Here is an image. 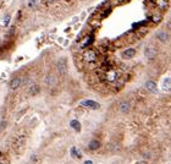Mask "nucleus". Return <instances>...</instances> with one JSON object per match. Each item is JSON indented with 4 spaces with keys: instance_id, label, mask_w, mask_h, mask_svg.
<instances>
[{
    "instance_id": "f8f14e48",
    "label": "nucleus",
    "mask_w": 171,
    "mask_h": 164,
    "mask_svg": "<svg viewBox=\"0 0 171 164\" xmlns=\"http://www.w3.org/2000/svg\"><path fill=\"white\" fill-rule=\"evenodd\" d=\"M163 89L165 92H171V77L165 79L163 82Z\"/></svg>"
},
{
    "instance_id": "5701e85b",
    "label": "nucleus",
    "mask_w": 171,
    "mask_h": 164,
    "mask_svg": "<svg viewBox=\"0 0 171 164\" xmlns=\"http://www.w3.org/2000/svg\"><path fill=\"white\" fill-rule=\"evenodd\" d=\"M36 4V0H31V1H28V6H33Z\"/></svg>"
},
{
    "instance_id": "7ed1b4c3",
    "label": "nucleus",
    "mask_w": 171,
    "mask_h": 164,
    "mask_svg": "<svg viewBox=\"0 0 171 164\" xmlns=\"http://www.w3.org/2000/svg\"><path fill=\"white\" fill-rule=\"evenodd\" d=\"M58 71L60 75H66L67 72V61L65 58H60L58 61Z\"/></svg>"
},
{
    "instance_id": "a211bd4d",
    "label": "nucleus",
    "mask_w": 171,
    "mask_h": 164,
    "mask_svg": "<svg viewBox=\"0 0 171 164\" xmlns=\"http://www.w3.org/2000/svg\"><path fill=\"white\" fill-rule=\"evenodd\" d=\"M161 20H163V17H161V15H159V13H154V15L152 16V22H153V24H159V22H161Z\"/></svg>"
},
{
    "instance_id": "4be33fe9",
    "label": "nucleus",
    "mask_w": 171,
    "mask_h": 164,
    "mask_svg": "<svg viewBox=\"0 0 171 164\" xmlns=\"http://www.w3.org/2000/svg\"><path fill=\"white\" fill-rule=\"evenodd\" d=\"M110 12H111V9L109 7L108 10H105V11H104V13H103V15H101V17H103V19H104V17H106V16H108V15H109Z\"/></svg>"
},
{
    "instance_id": "aec40b11",
    "label": "nucleus",
    "mask_w": 171,
    "mask_h": 164,
    "mask_svg": "<svg viewBox=\"0 0 171 164\" xmlns=\"http://www.w3.org/2000/svg\"><path fill=\"white\" fill-rule=\"evenodd\" d=\"M6 125H7V122L5 121V120H3L1 122H0V131H3L4 129L6 127Z\"/></svg>"
},
{
    "instance_id": "1a4fd4ad",
    "label": "nucleus",
    "mask_w": 171,
    "mask_h": 164,
    "mask_svg": "<svg viewBox=\"0 0 171 164\" xmlns=\"http://www.w3.org/2000/svg\"><path fill=\"white\" fill-rule=\"evenodd\" d=\"M136 55V50L133 48H128L122 53V58L123 59H132L133 56Z\"/></svg>"
},
{
    "instance_id": "393cba45",
    "label": "nucleus",
    "mask_w": 171,
    "mask_h": 164,
    "mask_svg": "<svg viewBox=\"0 0 171 164\" xmlns=\"http://www.w3.org/2000/svg\"><path fill=\"white\" fill-rule=\"evenodd\" d=\"M0 164H5V163H3V162H0Z\"/></svg>"
},
{
    "instance_id": "dca6fc26",
    "label": "nucleus",
    "mask_w": 171,
    "mask_h": 164,
    "mask_svg": "<svg viewBox=\"0 0 171 164\" xmlns=\"http://www.w3.org/2000/svg\"><path fill=\"white\" fill-rule=\"evenodd\" d=\"M99 147H100V143H99V141H97V140L91 141V143L88 145V148L91 151H95V149H98Z\"/></svg>"
},
{
    "instance_id": "f03ea898",
    "label": "nucleus",
    "mask_w": 171,
    "mask_h": 164,
    "mask_svg": "<svg viewBox=\"0 0 171 164\" xmlns=\"http://www.w3.org/2000/svg\"><path fill=\"white\" fill-rule=\"evenodd\" d=\"M119 79V74L117 71H115L114 69H110L105 72V81L106 82H110V83H113Z\"/></svg>"
},
{
    "instance_id": "ddd939ff",
    "label": "nucleus",
    "mask_w": 171,
    "mask_h": 164,
    "mask_svg": "<svg viewBox=\"0 0 171 164\" xmlns=\"http://www.w3.org/2000/svg\"><path fill=\"white\" fill-rule=\"evenodd\" d=\"M92 42H93V37H92V36H87L81 42L80 45H81V48H86V47H88L89 44H92Z\"/></svg>"
},
{
    "instance_id": "0eeeda50",
    "label": "nucleus",
    "mask_w": 171,
    "mask_h": 164,
    "mask_svg": "<svg viewBox=\"0 0 171 164\" xmlns=\"http://www.w3.org/2000/svg\"><path fill=\"white\" fill-rule=\"evenodd\" d=\"M154 4L160 10H168V7H169L168 0H154Z\"/></svg>"
},
{
    "instance_id": "6e6552de",
    "label": "nucleus",
    "mask_w": 171,
    "mask_h": 164,
    "mask_svg": "<svg viewBox=\"0 0 171 164\" xmlns=\"http://www.w3.org/2000/svg\"><path fill=\"white\" fill-rule=\"evenodd\" d=\"M144 55H146L148 59H154L155 55H156V49H155L154 47H148V48H146Z\"/></svg>"
},
{
    "instance_id": "b1692460",
    "label": "nucleus",
    "mask_w": 171,
    "mask_h": 164,
    "mask_svg": "<svg viewBox=\"0 0 171 164\" xmlns=\"http://www.w3.org/2000/svg\"><path fill=\"white\" fill-rule=\"evenodd\" d=\"M84 164H93V162H92V161H86Z\"/></svg>"
},
{
    "instance_id": "a878e982",
    "label": "nucleus",
    "mask_w": 171,
    "mask_h": 164,
    "mask_svg": "<svg viewBox=\"0 0 171 164\" xmlns=\"http://www.w3.org/2000/svg\"><path fill=\"white\" fill-rule=\"evenodd\" d=\"M53 1H55V0H53Z\"/></svg>"
},
{
    "instance_id": "39448f33",
    "label": "nucleus",
    "mask_w": 171,
    "mask_h": 164,
    "mask_svg": "<svg viewBox=\"0 0 171 164\" xmlns=\"http://www.w3.org/2000/svg\"><path fill=\"white\" fill-rule=\"evenodd\" d=\"M22 85V80L20 79V77H13V79L10 81V83H9V87H10V89L15 91L20 86Z\"/></svg>"
},
{
    "instance_id": "9d476101",
    "label": "nucleus",
    "mask_w": 171,
    "mask_h": 164,
    "mask_svg": "<svg viewBox=\"0 0 171 164\" xmlns=\"http://www.w3.org/2000/svg\"><path fill=\"white\" fill-rule=\"evenodd\" d=\"M156 38H158V40H160V42L165 43L166 40L169 39V34L166 33L165 31H159L158 33H156Z\"/></svg>"
},
{
    "instance_id": "20e7f679",
    "label": "nucleus",
    "mask_w": 171,
    "mask_h": 164,
    "mask_svg": "<svg viewBox=\"0 0 171 164\" xmlns=\"http://www.w3.org/2000/svg\"><path fill=\"white\" fill-rule=\"evenodd\" d=\"M80 104H81L82 107L93 109V110H97V109L100 108V104H99V103H97V102H94V101H91V99H86V101H82Z\"/></svg>"
},
{
    "instance_id": "423d86ee",
    "label": "nucleus",
    "mask_w": 171,
    "mask_h": 164,
    "mask_svg": "<svg viewBox=\"0 0 171 164\" xmlns=\"http://www.w3.org/2000/svg\"><path fill=\"white\" fill-rule=\"evenodd\" d=\"M130 103H128L127 101H122L121 103L119 104V110L120 113H122V114H127L128 112H130Z\"/></svg>"
},
{
    "instance_id": "2eb2a0df",
    "label": "nucleus",
    "mask_w": 171,
    "mask_h": 164,
    "mask_svg": "<svg viewBox=\"0 0 171 164\" xmlns=\"http://www.w3.org/2000/svg\"><path fill=\"white\" fill-rule=\"evenodd\" d=\"M45 83L49 85V86H54L55 83H56V77H55L54 75H48L47 79H45Z\"/></svg>"
},
{
    "instance_id": "412c9836",
    "label": "nucleus",
    "mask_w": 171,
    "mask_h": 164,
    "mask_svg": "<svg viewBox=\"0 0 171 164\" xmlns=\"http://www.w3.org/2000/svg\"><path fill=\"white\" fill-rule=\"evenodd\" d=\"M9 21H10V16L6 15L5 17H4V25L7 26V25H9Z\"/></svg>"
},
{
    "instance_id": "f257e3e1",
    "label": "nucleus",
    "mask_w": 171,
    "mask_h": 164,
    "mask_svg": "<svg viewBox=\"0 0 171 164\" xmlns=\"http://www.w3.org/2000/svg\"><path fill=\"white\" fill-rule=\"evenodd\" d=\"M97 58H98L97 52L93 50V49H87V50H84V53H83V60L86 63H94L97 60Z\"/></svg>"
},
{
    "instance_id": "6ab92c4d",
    "label": "nucleus",
    "mask_w": 171,
    "mask_h": 164,
    "mask_svg": "<svg viewBox=\"0 0 171 164\" xmlns=\"http://www.w3.org/2000/svg\"><path fill=\"white\" fill-rule=\"evenodd\" d=\"M71 152H72V157H75V158H80L81 157V154H80V151H77V149L73 147L71 149Z\"/></svg>"
},
{
    "instance_id": "9b49d317",
    "label": "nucleus",
    "mask_w": 171,
    "mask_h": 164,
    "mask_svg": "<svg viewBox=\"0 0 171 164\" xmlns=\"http://www.w3.org/2000/svg\"><path fill=\"white\" fill-rule=\"evenodd\" d=\"M146 88L149 91V92L154 93V92H156V83L154 81H147L146 82Z\"/></svg>"
},
{
    "instance_id": "4468645a",
    "label": "nucleus",
    "mask_w": 171,
    "mask_h": 164,
    "mask_svg": "<svg viewBox=\"0 0 171 164\" xmlns=\"http://www.w3.org/2000/svg\"><path fill=\"white\" fill-rule=\"evenodd\" d=\"M40 92V87L38 85H32L31 87H30V89H28V93L31 94V95H37Z\"/></svg>"
},
{
    "instance_id": "f3484780",
    "label": "nucleus",
    "mask_w": 171,
    "mask_h": 164,
    "mask_svg": "<svg viewBox=\"0 0 171 164\" xmlns=\"http://www.w3.org/2000/svg\"><path fill=\"white\" fill-rule=\"evenodd\" d=\"M70 125H71V127L73 130L77 131V132H80V131H81V124H80V121H78V120H72L70 122Z\"/></svg>"
}]
</instances>
